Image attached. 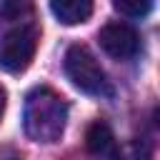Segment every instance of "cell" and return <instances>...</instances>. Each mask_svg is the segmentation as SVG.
<instances>
[{
	"instance_id": "cell-1",
	"label": "cell",
	"mask_w": 160,
	"mask_h": 160,
	"mask_svg": "<svg viewBox=\"0 0 160 160\" xmlns=\"http://www.w3.org/2000/svg\"><path fill=\"white\" fill-rule=\"evenodd\" d=\"M68 122L65 100L50 88H35L25 98L22 128L35 142H58Z\"/></svg>"
},
{
	"instance_id": "cell-2",
	"label": "cell",
	"mask_w": 160,
	"mask_h": 160,
	"mask_svg": "<svg viewBox=\"0 0 160 160\" xmlns=\"http://www.w3.org/2000/svg\"><path fill=\"white\" fill-rule=\"evenodd\" d=\"M65 75L68 80L88 92V95H108L110 92V85H108V78L100 68V62L95 60V55L85 48V45H70L68 52H65Z\"/></svg>"
},
{
	"instance_id": "cell-3",
	"label": "cell",
	"mask_w": 160,
	"mask_h": 160,
	"mask_svg": "<svg viewBox=\"0 0 160 160\" xmlns=\"http://www.w3.org/2000/svg\"><path fill=\"white\" fill-rule=\"evenodd\" d=\"M38 40H40V28L35 22H20L10 32H5V38L0 40V70L12 75L28 70L35 58Z\"/></svg>"
},
{
	"instance_id": "cell-4",
	"label": "cell",
	"mask_w": 160,
	"mask_h": 160,
	"mask_svg": "<svg viewBox=\"0 0 160 160\" xmlns=\"http://www.w3.org/2000/svg\"><path fill=\"white\" fill-rule=\"evenodd\" d=\"M100 48L115 60H130L140 50V35L128 22H108L98 32Z\"/></svg>"
},
{
	"instance_id": "cell-5",
	"label": "cell",
	"mask_w": 160,
	"mask_h": 160,
	"mask_svg": "<svg viewBox=\"0 0 160 160\" xmlns=\"http://www.w3.org/2000/svg\"><path fill=\"white\" fill-rule=\"evenodd\" d=\"M50 10L62 25H80L92 15V0H50Z\"/></svg>"
},
{
	"instance_id": "cell-6",
	"label": "cell",
	"mask_w": 160,
	"mask_h": 160,
	"mask_svg": "<svg viewBox=\"0 0 160 160\" xmlns=\"http://www.w3.org/2000/svg\"><path fill=\"white\" fill-rule=\"evenodd\" d=\"M85 145H88V150H90L92 155H110V158L118 155L115 135H112L110 125L102 122V120H95V122L88 128V132H85Z\"/></svg>"
},
{
	"instance_id": "cell-7",
	"label": "cell",
	"mask_w": 160,
	"mask_h": 160,
	"mask_svg": "<svg viewBox=\"0 0 160 160\" xmlns=\"http://www.w3.org/2000/svg\"><path fill=\"white\" fill-rule=\"evenodd\" d=\"M112 8L125 18H142L150 12L152 0H112Z\"/></svg>"
},
{
	"instance_id": "cell-8",
	"label": "cell",
	"mask_w": 160,
	"mask_h": 160,
	"mask_svg": "<svg viewBox=\"0 0 160 160\" xmlns=\"http://www.w3.org/2000/svg\"><path fill=\"white\" fill-rule=\"evenodd\" d=\"M28 10H30V0H2L5 18H22Z\"/></svg>"
},
{
	"instance_id": "cell-9",
	"label": "cell",
	"mask_w": 160,
	"mask_h": 160,
	"mask_svg": "<svg viewBox=\"0 0 160 160\" xmlns=\"http://www.w3.org/2000/svg\"><path fill=\"white\" fill-rule=\"evenodd\" d=\"M5 98H8L5 95V88L0 85V118H2V110H5Z\"/></svg>"
}]
</instances>
